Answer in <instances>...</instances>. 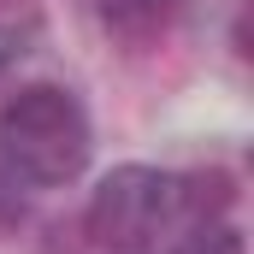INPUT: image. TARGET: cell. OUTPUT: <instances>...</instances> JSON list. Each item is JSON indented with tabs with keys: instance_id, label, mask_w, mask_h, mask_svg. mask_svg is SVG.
I'll use <instances>...</instances> for the list:
<instances>
[{
	"instance_id": "6da1fadb",
	"label": "cell",
	"mask_w": 254,
	"mask_h": 254,
	"mask_svg": "<svg viewBox=\"0 0 254 254\" xmlns=\"http://www.w3.org/2000/svg\"><path fill=\"white\" fill-rule=\"evenodd\" d=\"M89 148H95L89 113L65 83H24L18 95H6V107H0V160L12 166L18 184L60 190L89 166Z\"/></svg>"
},
{
	"instance_id": "52a82bcc",
	"label": "cell",
	"mask_w": 254,
	"mask_h": 254,
	"mask_svg": "<svg viewBox=\"0 0 254 254\" xmlns=\"http://www.w3.org/2000/svg\"><path fill=\"white\" fill-rule=\"evenodd\" d=\"M0 24H42V0H0Z\"/></svg>"
},
{
	"instance_id": "8992f818",
	"label": "cell",
	"mask_w": 254,
	"mask_h": 254,
	"mask_svg": "<svg viewBox=\"0 0 254 254\" xmlns=\"http://www.w3.org/2000/svg\"><path fill=\"white\" fill-rule=\"evenodd\" d=\"M24 219V195H18V178H12V166L0 160V231H12Z\"/></svg>"
},
{
	"instance_id": "277c9868",
	"label": "cell",
	"mask_w": 254,
	"mask_h": 254,
	"mask_svg": "<svg viewBox=\"0 0 254 254\" xmlns=\"http://www.w3.org/2000/svg\"><path fill=\"white\" fill-rule=\"evenodd\" d=\"M166 254H243V237H237V225H225V219H213V225H184Z\"/></svg>"
},
{
	"instance_id": "7a4b0ae2",
	"label": "cell",
	"mask_w": 254,
	"mask_h": 254,
	"mask_svg": "<svg viewBox=\"0 0 254 254\" xmlns=\"http://www.w3.org/2000/svg\"><path fill=\"white\" fill-rule=\"evenodd\" d=\"M83 231L107 254H154L160 243H172L184 231V178L160 172V166L107 172L89 195Z\"/></svg>"
},
{
	"instance_id": "3957f363",
	"label": "cell",
	"mask_w": 254,
	"mask_h": 254,
	"mask_svg": "<svg viewBox=\"0 0 254 254\" xmlns=\"http://www.w3.org/2000/svg\"><path fill=\"white\" fill-rule=\"evenodd\" d=\"M89 12L101 18V30H107L113 42H125V48H154V42L178 24L184 0H89Z\"/></svg>"
},
{
	"instance_id": "5b68a950",
	"label": "cell",
	"mask_w": 254,
	"mask_h": 254,
	"mask_svg": "<svg viewBox=\"0 0 254 254\" xmlns=\"http://www.w3.org/2000/svg\"><path fill=\"white\" fill-rule=\"evenodd\" d=\"M36 30H42V24H0V71H6V65H18L24 54H30Z\"/></svg>"
}]
</instances>
